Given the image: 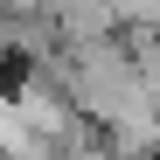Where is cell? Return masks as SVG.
Segmentation results:
<instances>
[{"instance_id": "1", "label": "cell", "mask_w": 160, "mask_h": 160, "mask_svg": "<svg viewBox=\"0 0 160 160\" xmlns=\"http://www.w3.org/2000/svg\"><path fill=\"white\" fill-rule=\"evenodd\" d=\"M63 98L77 104L84 118H104L112 125L132 98H146V84H139V56H132L125 42H112V35H98V42H70V56H63Z\"/></svg>"}]
</instances>
